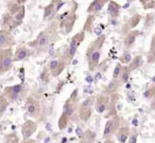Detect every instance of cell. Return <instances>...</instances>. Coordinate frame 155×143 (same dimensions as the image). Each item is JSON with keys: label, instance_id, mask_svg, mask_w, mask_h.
Returning a JSON list of instances; mask_svg holds the SVG:
<instances>
[{"label": "cell", "instance_id": "52a82bcc", "mask_svg": "<svg viewBox=\"0 0 155 143\" xmlns=\"http://www.w3.org/2000/svg\"><path fill=\"white\" fill-rule=\"evenodd\" d=\"M14 52L12 48L0 50V75L9 72L13 68Z\"/></svg>", "mask_w": 155, "mask_h": 143}, {"label": "cell", "instance_id": "8d00e7d4", "mask_svg": "<svg viewBox=\"0 0 155 143\" xmlns=\"http://www.w3.org/2000/svg\"><path fill=\"white\" fill-rule=\"evenodd\" d=\"M121 70H122V64L117 63L114 68V71H113V79L119 80V76H120V74H121Z\"/></svg>", "mask_w": 155, "mask_h": 143}, {"label": "cell", "instance_id": "9a60e30c", "mask_svg": "<svg viewBox=\"0 0 155 143\" xmlns=\"http://www.w3.org/2000/svg\"><path fill=\"white\" fill-rule=\"evenodd\" d=\"M16 44L15 37L11 32L5 30H0V50L14 47Z\"/></svg>", "mask_w": 155, "mask_h": 143}, {"label": "cell", "instance_id": "bcb514c9", "mask_svg": "<svg viewBox=\"0 0 155 143\" xmlns=\"http://www.w3.org/2000/svg\"><path fill=\"white\" fill-rule=\"evenodd\" d=\"M26 1H27V0H16V2H17L18 5H25Z\"/></svg>", "mask_w": 155, "mask_h": 143}, {"label": "cell", "instance_id": "ba28073f", "mask_svg": "<svg viewBox=\"0 0 155 143\" xmlns=\"http://www.w3.org/2000/svg\"><path fill=\"white\" fill-rule=\"evenodd\" d=\"M120 126H121V118L118 115L107 119L103 129V135H102L103 139L112 138L114 135H116V132H118Z\"/></svg>", "mask_w": 155, "mask_h": 143}, {"label": "cell", "instance_id": "4316f807", "mask_svg": "<svg viewBox=\"0 0 155 143\" xmlns=\"http://www.w3.org/2000/svg\"><path fill=\"white\" fill-rule=\"evenodd\" d=\"M10 105V101L7 98L5 93H0V118L2 117L5 113V111L8 110V107Z\"/></svg>", "mask_w": 155, "mask_h": 143}, {"label": "cell", "instance_id": "b9f144b4", "mask_svg": "<svg viewBox=\"0 0 155 143\" xmlns=\"http://www.w3.org/2000/svg\"><path fill=\"white\" fill-rule=\"evenodd\" d=\"M153 8H155V1L154 0H150V1L143 7V9L148 10V9H153Z\"/></svg>", "mask_w": 155, "mask_h": 143}, {"label": "cell", "instance_id": "c3c4849f", "mask_svg": "<svg viewBox=\"0 0 155 143\" xmlns=\"http://www.w3.org/2000/svg\"><path fill=\"white\" fill-rule=\"evenodd\" d=\"M127 1H129V2H132V1H135V0H127Z\"/></svg>", "mask_w": 155, "mask_h": 143}, {"label": "cell", "instance_id": "7c38bea8", "mask_svg": "<svg viewBox=\"0 0 155 143\" xmlns=\"http://www.w3.org/2000/svg\"><path fill=\"white\" fill-rule=\"evenodd\" d=\"M34 50L29 48L28 46L20 45L16 47V50L14 52V63L16 62H22V60H28L29 57L34 54Z\"/></svg>", "mask_w": 155, "mask_h": 143}, {"label": "cell", "instance_id": "d4e9b609", "mask_svg": "<svg viewBox=\"0 0 155 143\" xmlns=\"http://www.w3.org/2000/svg\"><path fill=\"white\" fill-rule=\"evenodd\" d=\"M96 20V16L93 14H88L86 20H85V24L83 26V30L85 33H91L93 32V28H94V22Z\"/></svg>", "mask_w": 155, "mask_h": 143}, {"label": "cell", "instance_id": "ac0fdd59", "mask_svg": "<svg viewBox=\"0 0 155 143\" xmlns=\"http://www.w3.org/2000/svg\"><path fill=\"white\" fill-rule=\"evenodd\" d=\"M110 0H94L93 2L88 5V8H87V13L96 15L97 13L101 12L102 9L104 8V5L110 2Z\"/></svg>", "mask_w": 155, "mask_h": 143}, {"label": "cell", "instance_id": "30bf717a", "mask_svg": "<svg viewBox=\"0 0 155 143\" xmlns=\"http://www.w3.org/2000/svg\"><path fill=\"white\" fill-rule=\"evenodd\" d=\"M24 91H25L24 84H15V85H12V86H7L3 89V93L9 99L10 103H15L21 96Z\"/></svg>", "mask_w": 155, "mask_h": 143}, {"label": "cell", "instance_id": "1f68e13d", "mask_svg": "<svg viewBox=\"0 0 155 143\" xmlns=\"http://www.w3.org/2000/svg\"><path fill=\"white\" fill-rule=\"evenodd\" d=\"M140 20H141V16H140L139 14H135V15H133L129 20V28L130 29L136 28V27L139 24Z\"/></svg>", "mask_w": 155, "mask_h": 143}, {"label": "cell", "instance_id": "7a4b0ae2", "mask_svg": "<svg viewBox=\"0 0 155 143\" xmlns=\"http://www.w3.org/2000/svg\"><path fill=\"white\" fill-rule=\"evenodd\" d=\"M106 36L104 34L98 36L94 41H91L86 49V60L88 64V70L91 72H95L100 64L102 54V48L105 44Z\"/></svg>", "mask_w": 155, "mask_h": 143}, {"label": "cell", "instance_id": "44dd1931", "mask_svg": "<svg viewBox=\"0 0 155 143\" xmlns=\"http://www.w3.org/2000/svg\"><path fill=\"white\" fill-rule=\"evenodd\" d=\"M97 134L91 129H86L80 136V143H96Z\"/></svg>", "mask_w": 155, "mask_h": 143}, {"label": "cell", "instance_id": "f35d334b", "mask_svg": "<svg viewBox=\"0 0 155 143\" xmlns=\"http://www.w3.org/2000/svg\"><path fill=\"white\" fill-rule=\"evenodd\" d=\"M137 140H138V132L137 129L133 128V129H131V135L129 137L127 143H137Z\"/></svg>", "mask_w": 155, "mask_h": 143}, {"label": "cell", "instance_id": "83f0119b", "mask_svg": "<svg viewBox=\"0 0 155 143\" xmlns=\"http://www.w3.org/2000/svg\"><path fill=\"white\" fill-rule=\"evenodd\" d=\"M70 118L66 115V113L62 112L58 120V127L60 130H64L67 128V126L69 125V122H70Z\"/></svg>", "mask_w": 155, "mask_h": 143}, {"label": "cell", "instance_id": "f546056e", "mask_svg": "<svg viewBox=\"0 0 155 143\" xmlns=\"http://www.w3.org/2000/svg\"><path fill=\"white\" fill-rule=\"evenodd\" d=\"M148 63L149 64L155 63V34L153 35L152 39H151L150 50L148 52Z\"/></svg>", "mask_w": 155, "mask_h": 143}, {"label": "cell", "instance_id": "277c9868", "mask_svg": "<svg viewBox=\"0 0 155 143\" xmlns=\"http://www.w3.org/2000/svg\"><path fill=\"white\" fill-rule=\"evenodd\" d=\"M78 91H79L78 88L73 89L70 96L65 101L64 105H63V111H62V112L66 113V115H68L71 120H73V121H75V118H78V109H79V106H80ZM78 119H79V118H78Z\"/></svg>", "mask_w": 155, "mask_h": 143}, {"label": "cell", "instance_id": "603a6c76", "mask_svg": "<svg viewBox=\"0 0 155 143\" xmlns=\"http://www.w3.org/2000/svg\"><path fill=\"white\" fill-rule=\"evenodd\" d=\"M138 35H139V31H130L127 33V36L124 37V41H123L125 49H130V48L133 47Z\"/></svg>", "mask_w": 155, "mask_h": 143}, {"label": "cell", "instance_id": "8992f818", "mask_svg": "<svg viewBox=\"0 0 155 143\" xmlns=\"http://www.w3.org/2000/svg\"><path fill=\"white\" fill-rule=\"evenodd\" d=\"M95 102L96 96H88L87 99H85L82 103H80V106H79V109H78V118L83 123H86V122H88L91 120V115H93Z\"/></svg>", "mask_w": 155, "mask_h": 143}, {"label": "cell", "instance_id": "3957f363", "mask_svg": "<svg viewBox=\"0 0 155 143\" xmlns=\"http://www.w3.org/2000/svg\"><path fill=\"white\" fill-rule=\"evenodd\" d=\"M78 2L72 0L71 1V7L69 8L67 16L58 24V29L62 30L64 32V34H69L71 31L73 30L75 22L78 20V15H77V10H78Z\"/></svg>", "mask_w": 155, "mask_h": 143}, {"label": "cell", "instance_id": "74e56055", "mask_svg": "<svg viewBox=\"0 0 155 143\" xmlns=\"http://www.w3.org/2000/svg\"><path fill=\"white\" fill-rule=\"evenodd\" d=\"M50 71H49V68H48V66H46L45 68H44V70L41 71V81L44 82V83H48V81L50 80Z\"/></svg>", "mask_w": 155, "mask_h": 143}, {"label": "cell", "instance_id": "7dc6e473", "mask_svg": "<svg viewBox=\"0 0 155 143\" xmlns=\"http://www.w3.org/2000/svg\"><path fill=\"white\" fill-rule=\"evenodd\" d=\"M139 1H140V3H141V5L144 7V5H146L147 3H148L149 1H150V0H139Z\"/></svg>", "mask_w": 155, "mask_h": 143}, {"label": "cell", "instance_id": "9c48e42d", "mask_svg": "<svg viewBox=\"0 0 155 143\" xmlns=\"http://www.w3.org/2000/svg\"><path fill=\"white\" fill-rule=\"evenodd\" d=\"M26 109L28 115L33 119H38L41 115V102L34 98L33 96H30L26 100Z\"/></svg>", "mask_w": 155, "mask_h": 143}, {"label": "cell", "instance_id": "ffe728a7", "mask_svg": "<svg viewBox=\"0 0 155 143\" xmlns=\"http://www.w3.org/2000/svg\"><path fill=\"white\" fill-rule=\"evenodd\" d=\"M56 13H58L56 5H54L52 1H50V3L48 5H46L45 10H44V20H49V21H52L53 19H55Z\"/></svg>", "mask_w": 155, "mask_h": 143}, {"label": "cell", "instance_id": "cb8c5ba5", "mask_svg": "<svg viewBox=\"0 0 155 143\" xmlns=\"http://www.w3.org/2000/svg\"><path fill=\"white\" fill-rule=\"evenodd\" d=\"M120 9H121V5H119L118 2L114 1V0H110V2H108L107 5V12L108 14L110 15L112 18H117L120 14Z\"/></svg>", "mask_w": 155, "mask_h": 143}, {"label": "cell", "instance_id": "d6a6232c", "mask_svg": "<svg viewBox=\"0 0 155 143\" xmlns=\"http://www.w3.org/2000/svg\"><path fill=\"white\" fill-rule=\"evenodd\" d=\"M9 11H8V13L9 14H11L12 16H15L16 14L19 12V10L21 9V5H18L16 1H14V2H12V3H10L9 5Z\"/></svg>", "mask_w": 155, "mask_h": 143}, {"label": "cell", "instance_id": "5bb4252c", "mask_svg": "<svg viewBox=\"0 0 155 143\" xmlns=\"http://www.w3.org/2000/svg\"><path fill=\"white\" fill-rule=\"evenodd\" d=\"M110 96L107 94H98L96 96V102H95V110L98 113L102 115L107 111L108 105H110Z\"/></svg>", "mask_w": 155, "mask_h": 143}, {"label": "cell", "instance_id": "4fadbf2b", "mask_svg": "<svg viewBox=\"0 0 155 143\" xmlns=\"http://www.w3.org/2000/svg\"><path fill=\"white\" fill-rule=\"evenodd\" d=\"M37 130V123L34 120H26L24 124L21 125L20 128V132H21L22 140H27L30 139L33 135L36 132Z\"/></svg>", "mask_w": 155, "mask_h": 143}, {"label": "cell", "instance_id": "e0dca14e", "mask_svg": "<svg viewBox=\"0 0 155 143\" xmlns=\"http://www.w3.org/2000/svg\"><path fill=\"white\" fill-rule=\"evenodd\" d=\"M110 96V105H108L107 111L105 113V118L106 119H110V118L114 117V115H117V103H118L119 100V96L118 93L112 94Z\"/></svg>", "mask_w": 155, "mask_h": 143}, {"label": "cell", "instance_id": "d6986e66", "mask_svg": "<svg viewBox=\"0 0 155 143\" xmlns=\"http://www.w3.org/2000/svg\"><path fill=\"white\" fill-rule=\"evenodd\" d=\"M131 135V128L129 126H120L118 132H116V139L119 143H127L129 140V137Z\"/></svg>", "mask_w": 155, "mask_h": 143}, {"label": "cell", "instance_id": "60d3db41", "mask_svg": "<svg viewBox=\"0 0 155 143\" xmlns=\"http://www.w3.org/2000/svg\"><path fill=\"white\" fill-rule=\"evenodd\" d=\"M153 21V15L152 14H149L148 16H147V22H146V26H144V28H148V27L151 26V24H152Z\"/></svg>", "mask_w": 155, "mask_h": 143}, {"label": "cell", "instance_id": "f1b7e54d", "mask_svg": "<svg viewBox=\"0 0 155 143\" xmlns=\"http://www.w3.org/2000/svg\"><path fill=\"white\" fill-rule=\"evenodd\" d=\"M130 75H131V70L129 69V66L123 65L122 70H121V74L119 76V82L121 84H127L130 79Z\"/></svg>", "mask_w": 155, "mask_h": 143}, {"label": "cell", "instance_id": "6da1fadb", "mask_svg": "<svg viewBox=\"0 0 155 143\" xmlns=\"http://www.w3.org/2000/svg\"><path fill=\"white\" fill-rule=\"evenodd\" d=\"M58 22L56 20L52 21L47 28L39 32V34L37 35V37L34 41H29L27 46L33 49L34 51H37V53H41L58 38Z\"/></svg>", "mask_w": 155, "mask_h": 143}, {"label": "cell", "instance_id": "4dcf8cb0", "mask_svg": "<svg viewBox=\"0 0 155 143\" xmlns=\"http://www.w3.org/2000/svg\"><path fill=\"white\" fill-rule=\"evenodd\" d=\"M5 143H19L20 139L18 137L17 132H11L5 136Z\"/></svg>", "mask_w": 155, "mask_h": 143}, {"label": "cell", "instance_id": "7bdbcfd3", "mask_svg": "<svg viewBox=\"0 0 155 143\" xmlns=\"http://www.w3.org/2000/svg\"><path fill=\"white\" fill-rule=\"evenodd\" d=\"M19 143H36L35 142V140H33V139H27V140H22V141H20Z\"/></svg>", "mask_w": 155, "mask_h": 143}, {"label": "cell", "instance_id": "2e32d148", "mask_svg": "<svg viewBox=\"0 0 155 143\" xmlns=\"http://www.w3.org/2000/svg\"><path fill=\"white\" fill-rule=\"evenodd\" d=\"M20 24H18L15 20L14 16H12L9 13H5L2 15V20H1V29L5 31H9V32H13L17 27H19Z\"/></svg>", "mask_w": 155, "mask_h": 143}, {"label": "cell", "instance_id": "ab89813d", "mask_svg": "<svg viewBox=\"0 0 155 143\" xmlns=\"http://www.w3.org/2000/svg\"><path fill=\"white\" fill-rule=\"evenodd\" d=\"M51 1L54 3V5H56V10H58V12L60 11L61 7H62V5H64V2H63V0H51Z\"/></svg>", "mask_w": 155, "mask_h": 143}, {"label": "cell", "instance_id": "d590c367", "mask_svg": "<svg viewBox=\"0 0 155 143\" xmlns=\"http://www.w3.org/2000/svg\"><path fill=\"white\" fill-rule=\"evenodd\" d=\"M154 96H155V85H152L143 92V98L148 99V100H152Z\"/></svg>", "mask_w": 155, "mask_h": 143}, {"label": "cell", "instance_id": "7402d4cb", "mask_svg": "<svg viewBox=\"0 0 155 143\" xmlns=\"http://www.w3.org/2000/svg\"><path fill=\"white\" fill-rule=\"evenodd\" d=\"M121 83L119 82V80H114L112 79V81L106 85V87L104 88V94H107V96H112V94L117 93L119 87H120Z\"/></svg>", "mask_w": 155, "mask_h": 143}, {"label": "cell", "instance_id": "836d02e7", "mask_svg": "<svg viewBox=\"0 0 155 143\" xmlns=\"http://www.w3.org/2000/svg\"><path fill=\"white\" fill-rule=\"evenodd\" d=\"M132 60H133V57H132L131 53H130V52H124V53L119 57V63L122 65H127H127L132 62Z\"/></svg>", "mask_w": 155, "mask_h": 143}, {"label": "cell", "instance_id": "8fae6325", "mask_svg": "<svg viewBox=\"0 0 155 143\" xmlns=\"http://www.w3.org/2000/svg\"><path fill=\"white\" fill-rule=\"evenodd\" d=\"M68 66L66 62L63 58L60 60H52L48 64V68H49L50 74L52 77H58V75H61L63 73V71L66 69V67Z\"/></svg>", "mask_w": 155, "mask_h": 143}, {"label": "cell", "instance_id": "e575fe53", "mask_svg": "<svg viewBox=\"0 0 155 143\" xmlns=\"http://www.w3.org/2000/svg\"><path fill=\"white\" fill-rule=\"evenodd\" d=\"M25 16H26V8H25V5H21V9L19 10V12H18L15 16H14V18H15V20L18 22V24H21Z\"/></svg>", "mask_w": 155, "mask_h": 143}, {"label": "cell", "instance_id": "484cf974", "mask_svg": "<svg viewBox=\"0 0 155 143\" xmlns=\"http://www.w3.org/2000/svg\"><path fill=\"white\" fill-rule=\"evenodd\" d=\"M142 64H143V57L141 55H136L135 57H133L132 62L127 66H129V69L132 72V71H135L138 68H140L142 66Z\"/></svg>", "mask_w": 155, "mask_h": 143}, {"label": "cell", "instance_id": "5b68a950", "mask_svg": "<svg viewBox=\"0 0 155 143\" xmlns=\"http://www.w3.org/2000/svg\"><path fill=\"white\" fill-rule=\"evenodd\" d=\"M85 39V32L84 31H80V32L75 33L72 36V38L70 39V43H69V46L67 48L66 52H65L64 56H63V60L67 63V64H70L71 60H73V57L75 56V53H77L78 49L80 47L81 44L84 41Z\"/></svg>", "mask_w": 155, "mask_h": 143}, {"label": "cell", "instance_id": "ee69618b", "mask_svg": "<svg viewBox=\"0 0 155 143\" xmlns=\"http://www.w3.org/2000/svg\"><path fill=\"white\" fill-rule=\"evenodd\" d=\"M150 107H151V109H152V110H155V96L152 99V101H151Z\"/></svg>", "mask_w": 155, "mask_h": 143}, {"label": "cell", "instance_id": "f6af8a7d", "mask_svg": "<svg viewBox=\"0 0 155 143\" xmlns=\"http://www.w3.org/2000/svg\"><path fill=\"white\" fill-rule=\"evenodd\" d=\"M103 143H115V140L113 138H107V139H104Z\"/></svg>", "mask_w": 155, "mask_h": 143}]
</instances>
